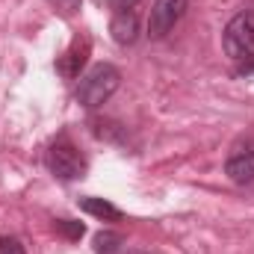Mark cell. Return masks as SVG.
Here are the masks:
<instances>
[{"label":"cell","instance_id":"3","mask_svg":"<svg viewBox=\"0 0 254 254\" xmlns=\"http://www.w3.org/2000/svg\"><path fill=\"white\" fill-rule=\"evenodd\" d=\"M45 163H48V169H51L60 181H77V178L86 172V160H83V154H80L68 139H57V142L48 148Z\"/></svg>","mask_w":254,"mask_h":254},{"label":"cell","instance_id":"12","mask_svg":"<svg viewBox=\"0 0 254 254\" xmlns=\"http://www.w3.org/2000/svg\"><path fill=\"white\" fill-rule=\"evenodd\" d=\"M0 254H27L15 237H0Z\"/></svg>","mask_w":254,"mask_h":254},{"label":"cell","instance_id":"8","mask_svg":"<svg viewBox=\"0 0 254 254\" xmlns=\"http://www.w3.org/2000/svg\"><path fill=\"white\" fill-rule=\"evenodd\" d=\"M80 210H86L89 216H98L104 222H119L122 219V210L104 198H80Z\"/></svg>","mask_w":254,"mask_h":254},{"label":"cell","instance_id":"7","mask_svg":"<svg viewBox=\"0 0 254 254\" xmlns=\"http://www.w3.org/2000/svg\"><path fill=\"white\" fill-rule=\"evenodd\" d=\"M110 33L119 45H133L139 39V18L133 9H119L113 15V24H110Z\"/></svg>","mask_w":254,"mask_h":254},{"label":"cell","instance_id":"10","mask_svg":"<svg viewBox=\"0 0 254 254\" xmlns=\"http://www.w3.org/2000/svg\"><path fill=\"white\" fill-rule=\"evenodd\" d=\"M48 3H51V6H54V9H57L60 15L71 18V15H74V12L80 9V3H83V0H48Z\"/></svg>","mask_w":254,"mask_h":254},{"label":"cell","instance_id":"5","mask_svg":"<svg viewBox=\"0 0 254 254\" xmlns=\"http://www.w3.org/2000/svg\"><path fill=\"white\" fill-rule=\"evenodd\" d=\"M225 175L240 187L254 184V142H240L231 148L228 163H225Z\"/></svg>","mask_w":254,"mask_h":254},{"label":"cell","instance_id":"4","mask_svg":"<svg viewBox=\"0 0 254 254\" xmlns=\"http://www.w3.org/2000/svg\"><path fill=\"white\" fill-rule=\"evenodd\" d=\"M190 0H157L151 6V18H148V36L151 39H166L172 33V27L184 18Z\"/></svg>","mask_w":254,"mask_h":254},{"label":"cell","instance_id":"11","mask_svg":"<svg viewBox=\"0 0 254 254\" xmlns=\"http://www.w3.org/2000/svg\"><path fill=\"white\" fill-rule=\"evenodd\" d=\"M60 231H63L65 237H71V240H80V237L86 234V228H83L80 222H71V219H63V222H60Z\"/></svg>","mask_w":254,"mask_h":254},{"label":"cell","instance_id":"1","mask_svg":"<svg viewBox=\"0 0 254 254\" xmlns=\"http://www.w3.org/2000/svg\"><path fill=\"white\" fill-rule=\"evenodd\" d=\"M222 48L240 71H252L254 65V12H240L228 21L222 33Z\"/></svg>","mask_w":254,"mask_h":254},{"label":"cell","instance_id":"6","mask_svg":"<svg viewBox=\"0 0 254 254\" xmlns=\"http://www.w3.org/2000/svg\"><path fill=\"white\" fill-rule=\"evenodd\" d=\"M89 51H92V45H89V39L83 36V39H74L71 42V48L65 51L63 57L57 60V71L68 77V80H74V77H80V68L86 65L89 60Z\"/></svg>","mask_w":254,"mask_h":254},{"label":"cell","instance_id":"9","mask_svg":"<svg viewBox=\"0 0 254 254\" xmlns=\"http://www.w3.org/2000/svg\"><path fill=\"white\" fill-rule=\"evenodd\" d=\"M125 240L116 231H101L95 234V254H122Z\"/></svg>","mask_w":254,"mask_h":254},{"label":"cell","instance_id":"2","mask_svg":"<svg viewBox=\"0 0 254 254\" xmlns=\"http://www.w3.org/2000/svg\"><path fill=\"white\" fill-rule=\"evenodd\" d=\"M122 86V71L116 65H95L86 77H80L77 83V104L89 107V110H98L101 104H107L116 89Z\"/></svg>","mask_w":254,"mask_h":254}]
</instances>
